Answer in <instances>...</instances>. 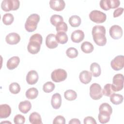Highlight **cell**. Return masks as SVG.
Wrapping results in <instances>:
<instances>
[{"instance_id": "cell-23", "label": "cell", "mask_w": 124, "mask_h": 124, "mask_svg": "<svg viewBox=\"0 0 124 124\" xmlns=\"http://www.w3.org/2000/svg\"><path fill=\"white\" fill-rule=\"evenodd\" d=\"M123 96L122 95L118 93H113L110 96V102L116 105L121 104L123 101Z\"/></svg>"}, {"instance_id": "cell-19", "label": "cell", "mask_w": 124, "mask_h": 124, "mask_svg": "<svg viewBox=\"0 0 124 124\" xmlns=\"http://www.w3.org/2000/svg\"><path fill=\"white\" fill-rule=\"evenodd\" d=\"M20 62V59L18 56H13L10 58L6 64L7 67L9 70H13L18 65Z\"/></svg>"}, {"instance_id": "cell-13", "label": "cell", "mask_w": 124, "mask_h": 124, "mask_svg": "<svg viewBox=\"0 0 124 124\" xmlns=\"http://www.w3.org/2000/svg\"><path fill=\"white\" fill-rule=\"evenodd\" d=\"M20 37L18 34L16 32H11L6 35L5 41L8 44L16 45L19 42Z\"/></svg>"}, {"instance_id": "cell-30", "label": "cell", "mask_w": 124, "mask_h": 124, "mask_svg": "<svg viewBox=\"0 0 124 124\" xmlns=\"http://www.w3.org/2000/svg\"><path fill=\"white\" fill-rule=\"evenodd\" d=\"M50 22L54 26L56 27L59 24L63 21V17L59 15H53L50 17Z\"/></svg>"}, {"instance_id": "cell-17", "label": "cell", "mask_w": 124, "mask_h": 124, "mask_svg": "<svg viewBox=\"0 0 124 124\" xmlns=\"http://www.w3.org/2000/svg\"><path fill=\"white\" fill-rule=\"evenodd\" d=\"M79 78L82 83L87 84L91 82L92 78V75L89 71L84 70L80 73Z\"/></svg>"}, {"instance_id": "cell-21", "label": "cell", "mask_w": 124, "mask_h": 124, "mask_svg": "<svg viewBox=\"0 0 124 124\" xmlns=\"http://www.w3.org/2000/svg\"><path fill=\"white\" fill-rule=\"evenodd\" d=\"M90 71L92 75L94 77H99L101 73V67L96 62H93L90 65Z\"/></svg>"}, {"instance_id": "cell-9", "label": "cell", "mask_w": 124, "mask_h": 124, "mask_svg": "<svg viewBox=\"0 0 124 124\" xmlns=\"http://www.w3.org/2000/svg\"><path fill=\"white\" fill-rule=\"evenodd\" d=\"M111 68L115 71H119L124 66V56L118 55L115 57L110 62Z\"/></svg>"}, {"instance_id": "cell-44", "label": "cell", "mask_w": 124, "mask_h": 124, "mask_svg": "<svg viewBox=\"0 0 124 124\" xmlns=\"http://www.w3.org/2000/svg\"><path fill=\"white\" fill-rule=\"evenodd\" d=\"M69 124H80V122L78 119L74 118V119H72L69 122Z\"/></svg>"}, {"instance_id": "cell-39", "label": "cell", "mask_w": 124, "mask_h": 124, "mask_svg": "<svg viewBox=\"0 0 124 124\" xmlns=\"http://www.w3.org/2000/svg\"><path fill=\"white\" fill-rule=\"evenodd\" d=\"M14 122L16 124H22L25 122V118L21 114H17L14 118Z\"/></svg>"}, {"instance_id": "cell-7", "label": "cell", "mask_w": 124, "mask_h": 124, "mask_svg": "<svg viewBox=\"0 0 124 124\" xmlns=\"http://www.w3.org/2000/svg\"><path fill=\"white\" fill-rule=\"evenodd\" d=\"M112 88L114 92L122 90L124 87V76L121 74H117L114 76L112 79Z\"/></svg>"}, {"instance_id": "cell-24", "label": "cell", "mask_w": 124, "mask_h": 124, "mask_svg": "<svg viewBox=\"0 0 124 124\" xmlns=\"http://www.w3.org/2000/svg\"><path fill=\"white\" fill-rule=\"evenodd\" d=\"M81 49L83 52L85 53H90L93 50L94 47L91 43L85 41L81 44Z\"/></svg>"}, {"instance_id": "cell-10", "label": "cell", "mask_w": 124, "mask_h": 124, "mask_svg": "<svg viewBox=\"0 0 124 124\" xmlns=\"http://www.w3.org/2000/svg\"><path fill=\"white\" fill-rule=\"evenodd\" d=\"M109 35L113 39H119L123 35V30L122 28L117 25L112 26L109 30Z\"/></svg>"}, {"instance_id": "cell-16", "label": "cell", "mask_w": 124, "mask_h": 124, "mask_svg": "<svg viewBox=\"0 0 124 124\" xmlns=\"http://www.w3.org/2000/svg\"><path fill=\"white\" fill-rule=\"evenodd\" d=\"M51 106L53 108L59 109L62 104V97L60 93H56L53 94L51 100Z\"/></svg>"}, {"instance_id": "cell-43", "label": "cell", "mask_w": 124, "mask_h": 124, "mask_svg": "<svg viewBox=\"0 0 124 124\" xmlns=\"http://www.w3.org/2000/svg\"><path fill=\"white\" fill-rule=\"evenodd\" d=\"M124 11V8L122 7L118 8L115 9L113 12V17H117L121 16Z\"/></svg>"}, {"instance_id": "cell-1", "label": "cell", "mask_w": 124, "mask_h": 124, "mask_svg": "<svg viewBox=\"0 0 124 124\" xmlns=\"http://www.w3.org/2000/svg\"><path fill=\"white\" fill-rule=\"evenodd\" d=\"M106 29L103 26L96 25L92 29V35L95 43L99 46L106 44L107 38L105 36Z\"/></svg>"}, {"instance_id": "cell-38", "label": "cell", "mask_w": 124, "mask_h": 124, "mask_svg": "<svg viewBox=\"0 0 124 124\" xmlns=\"http://www.w3.org/2000/svg\"><path fill=\"white\" fill-rule=\"evenodd\" d=\"M107 1L109 9L116 8L120 4V1L119 0H107Z\"/></svg>"}, {"instance_id": "cell-33", "label": "cell", "mask_w": 124, "mask_h": 124, "mask_svg": "<svg viewBox=\"0 0 124 124\" xmlns=\"http://www.w3.org/2000/svg\"><path fill=\"white\" fill-rule=\"evenodd\" d=\"M99 112H106L110 114H111L112 112L111 107L107 103H103L100 105L99 108Z\"/></svg>"}, {"instance_id": "cell-14", "label": "cell", "mask_w": 124, "mask_h": 124, "mask_svg": "<svg viewBox=\"0 0 124 124\" xmlns=\"http://www.w3.org/2000/svg\"><path fill=\"white\" fill-rule=\"evenodd\" d=\"M38 78L37 72L35 70H31L27 75L26 81L29 84L34 85L37 82Z\"/></svg>"}, {"instance_id": "cell-3", "label": "cell", "mask_w": 124, "mask_h": 124, "mask_svg": "<svg viewBox=\"0 0 124 124\" xmlns=\"http://www.w3.org/2000/svg\"><path fill=\"white\" fill-rule=\"evenodd\" d=\"M40 16L37 14L31 15L27 19L25 24V28L28 32L34 31L37 28V24L40 21Z\"/></svg>"}, {"instance_id": "cell-36", "label": "cell", "mask_w": 124, "mask_h": 124, "mask_svg": "<svg viewBox=\"0 0 124 124\" xmlns=\"http://www.w3.org/2000/svg\"><path fill=\"white\" fill-rule=\"evenodd\" d=\"M66 55L70 58L73 59L77 57L78 55V51L75 47H71L68 48L66 51Z\"/></svg>"}, {"instance_id": "cell-6", "label": "cell", "mask_w": 124, "mask_h": 124, "mask_svg": "<svg viewBox=\"0 0 124 124\" xmlns=\"http://www.w3.org/2000/svg\"><path fill=\"white\" fill-rule=\"evenodd\" d=\"M90 19L93 22L96 23H102L104 22L107 18L106 14L98 11L93 10L89 14Z\"/></svg>"}, {"instance_id": "cell-26", "label": "cell", "mask_w": 124, "mask_h": 124, "mask_svg": "<svg viewBox=\"0 0 124 124\" xmlns=\"http://www.w3.org/2000/svg\"><path fill=\"white\" fill-rule=\"evenodd\" d=\"M56 39L58 43L64 44L68 41V36L65 32H58L56 34Z\"/></svg>"}, {"instance_id": "cell-4", "label": "cell", "mask_w": 124, "mask_h": 124, "mask_svg": "<svg viewBox=\"0 0 124 124\" xmlns=\"http://www.w3.org/2000/svg\"><path fill=\"white\" fill-rule=\"evenodd\" d=\"M20 5V2L18 0H4L1 4V8L5 12L11 10H17Z\"/></svg>"}, {"instance_id": "cell-31", "label": "cell", "mask_w": 124, "mask_h": 124, "mask_svg": "<svg viewBox=\"0 0 124 124\" xmlns=\"http://www.w3.org/2000/svg\"><path fill=\"white\" fill-rule=\"evenodd\" d=\"M14 20L13 15L10 13H7L3 15L2 17V22L6 25L12 24Z\"/></svg>"}, {"instance_id": "cell-29", "label": "cell", "mask_w": 124, "mask_h": 124, "mask_svg": "<svg viewBox=\"0 0 124 124\" xmlns=\"http://www.w3.org/2000/svg\"><path fill=\"white\" fill-rule=\"evenodd\" d=\"M64 98L69 101H73L75 100L77 97L76 92L72 90H68L64 93Z\"/></svg>"}, {"instance_id": "cell-18", "label": "cell", "mask_w": 124, "mask_h": 124, "mask_svg": "<svg viewBox=\"0 0 124 124\" xmlns=\"http://www.w3.org/2000/svg\"><path fill=\"white\" fill-rule=\"evenodd\" d=\"M11 113V107L7 104H2L0 106V118H6Z\"/></svg>"}, {"instance_id": "cell-11", "label": "cell", "mask_w": 124, "mask_h": 124, "mask_svg": "<svg viewBox=\"0 0 124 124\" xmlns=\"http://www.w3.org/2000/svg\"><path fill=\"white\" fill-rule=\"evenodd\" d=\"M50 8L56 11H61L64 9L65 3L63 0H51L49 1Z\"/></svg>"}, {"instance_id": "cell-34", "label": "cell", "mask_w": 124, "mask_h": 124, "mask_svg": "<svg viewBox=\"0 0 124 124\" xmlns=\"http://www.w3.org/2000/svg\"><path fill=\"white\" fill-rule=\"evenodd\" d=\"M55 84L53 82L51 81H48L46 82L43 85V90L45 93H48L52 92L55 89Z\"/></svg>"}, {"instance_id": "cell-20", "label": "cell", "mask_w": 124, "mask_h": 124, "mask_svg": "<svg viewBox=\"0 0 124 124\" xmlns=\"http://www.w3.org/2000/svg\"><path fill=\"white\" fill-rule=\"evenodd\" d=\"M31 108V104L29 101L25 100L20 102L18 105L19 110L23 113H28Z\"/></svg>"}, {"instance_id": "cell-41", "label": "cell", "mask_w": 124, "mask_h": 124, "mask_svg": "<svg viewBox=\"0 0 124 124\" xmlns=\"http://www.w3.org/2000/svg\"><path fill=\"white\" fill-rule=\"evenodd\" d=\"M84 124H96V122L94 118L91 116H88L84 119Z\"/></svg>"}, {"instance_id": "cell-22", "label": "cell", "mask_w": 124, "mask_h": 124, "mask_svg": "<svg viewBox=\"0 0 124 124\" xmlns=\"http://www.w3.org/2000/svg\"><path fill=\"white\" fill-rule=\"evenodd\" d=\"M29 121L32 124H42L43 123L40 115L36 112H33L30 115Z\"/></svg>"}, {"instance_id": "cell-15", "label": "cell", "mask_w": 124, "mask_h": 124, "mask_svg": "<svg viewBox=\"0 0 124 124\" xmlns=\"http://www.w3.org/2000/svg\"><path fill=\"white\" fill-rule=\"evenodd\" d=\"M84 38V33L83 31L80 30H78L74 31L71 36L72 41L76 43H78L81 42Z\"/></svg>"}, {"instance_id": "cell-5", "label": "cell", "mask_w": 124, "mask_h": 124, "mask_svg": "<svg viewBox=\"0 0 124 124\" xmlns=\"http://www.w3.org/2000/svg\"><path fill=\"white\" fill-rule=\"evenodd\" d=\"M90 95L93 100H99L102 97V90L99 84L94 83L91 85L90 87Z\"/></svg>"}, {"instance_id": "cell-2", "label": "cell", "mask_w": 124, "mask_h": 124, "mask_svg": "<svg viewBox=\"0 0 124 124\" xmlns=\"http://www.w3.org/2000/svg\"><path fill=\"white\" fill-rule=\"evenodd\" d=\"M43 38L40 34L35 33L31 36L28 45L27 49L32 54H37L40 50Z\"/></svg>"}, {"instance_id": "cell-42", "label": "cell", "mask_w": 124, "mask_h": 124, "mask_svg": "<svg viewBox=\"0 0 124 124\" xmlns=\"http://www.w3.org/2000/svg\"><path fill=\"white\" fill-rule=\"evenodd\" d=\"M100 6L101 8L105 11H108L109 10L108 6L107 0H102L100 1Z\"/></svg>"}, {"instance_id": "cell-40", "label": "cell", "mask_w": 124, "mask_h": 124, "mask_svg": "<svg viewBox=\"0 0 124 124\" xmlns=\"http://www.w3.org/2000/svg\"><path fill=\"white\" fill-rule=\"evenodd\" d=\"M65 123V118L61 115H59L56 116L54 119L53 120V124H64Z\"/></svg>"}, {"instance_id": "cell-37", "label": "cell", "mask_w": 124, "mask_h": 124, "mask_svg": "<svg viewBox=\"0 0 124 124\" xmlns=\"http://www.w3.org/2000/svg\"><path fill=\"white\" fill-rule=\"evenodd\" d=\"M56 30L57 31V33L61 32H65L67 31L68 30L67 25L64 22H62L56 27Z\"/></svg>"}, {"instance_id": "cell-27", "label": "cell", "mask_w": 124, "mask_h": 124, "mask_svg": "<svg viewBox=\"0 0 124 124\" xmlns=\"http://www.w3.org/2000/svg\"><path fill=\"white\" fill-rule=\"evenodd\" d=\"M111 114L106 112H99L98 118L101 124H106L109 122Z\"/></svg>"}, {"instance_id": "cell-35", "label": "cell", "mask_w": 124, "mask_h": 124, "mask_svg": "<svg viewBox=\"0 0 124 124\" xmlns=\"http://www.w3.org/2000/svg\"><path fill=\"white\" fill-rule=\"evenodd\" d=\"M9 91L13 94H17L20 91V86L18 83L13 82L9 85Z\"/></svg>"}, {"instance_id": "cell-12", "label": "cell", "mask_w": 124, "mask_h": 124, "mask_svg": "<svg viewBox=\"0 0 124 124\" xmlns=\"http://www.w3.org/2000/svg\"><path fill=\"white\" fill-rule=\"evenodd\" d=\"M46 45L48 48L50 49L57 47L58 44L56 39V35L53 33L47 35L46 38Z\"/></svg>"}, {"instance_id": "cell-8", "label": "cell", "mask_w": 124, "mask_h": 124, "mask_svg": "<svg viewBox=\"0 0 124 124\" xmlns=\"http://www.w3.org/2000/svg\"><path fill=\"white\" fill-rule=\"evenodd\" d=\"M67 76V72L62 69L54 70L51 74L52 80L55 82H60L64 81L66 78Z\"/></svg>"}, {"instance_id": "cell-32", "label": "cell", "mask_w": 124, "mask_h": 124, "mask_svg": "<svg viewBox=\"0 0 124 124\" xmlns=\"http://www.w3.org/2000/svg\"><path fill=\"white\" fill-rule=\"evenodd\" d=\"M114 91H113L111 84L110 83H108L106 84L104 87V89L102 91L103 94L106 96H110L111 94L114 93Z\"/></svg>"}, {"instance_id": "cell-25", "label": "cell", "mask_w": 124, "mask_h": 124, "mask_svg": "<svg viewBox=\"0 0 124 124\" xmlns=\"http://www.w3.org/2000/svg\"><path fill=\"white\" fill-rule=\"evenodd\" d=\"M38 95V91L35 88L32 87L29 88L26 92V96L29 99L36 98Z\"/></svg>"}, {"instance_id": "cell-45", "label": "cell", "mask_w": 124, "mask_h": 124, "mask_svg": "<svg viewBox=\"0 0 124 124\" xmlns=\"http://www.w3.org/2000/svg\"><path fill=\"white\" fill-rule=\"evenodd\" d=\"M10 123V124H11V123H10V122H1V123L2 124V123Z\"/></svg>"}, {"instance_id": "cell-28", "label": "cell", "mask_w": 124, "mask_h": 124, "mask_svg": "<svg viewBox=\"0 0 124 124\" xmlns=\"http://www.w3.org/2000/svg\"><path fill=\"white\" fill-rule=\"evenodd\" d=\"M69 23L72 27H78L81 24V18L78 16H72L69 18Z\"/></svg>"}]
</instances>
